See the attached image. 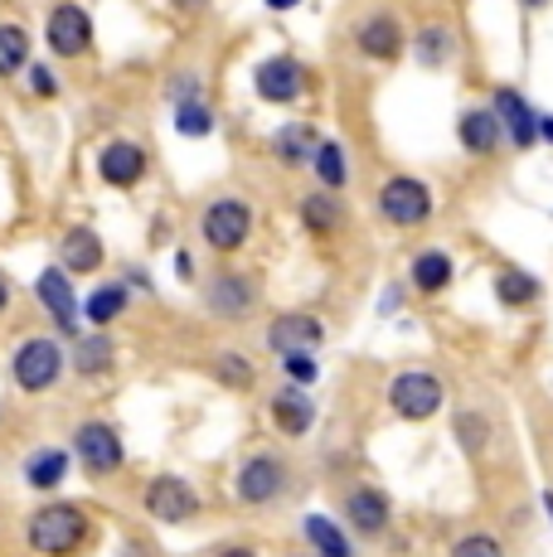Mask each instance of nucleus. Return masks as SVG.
Listing matches in <instances>:
<instances>
[{
	"mask_svg": "<svg viewBox=\"0 0 553 557\" xmlns=\"http://www.w3.org/2000/svg\"><path fill=\"white\" fill-rule=\"evenodd\" d=\"M29 292H35L39 310L54 320L59 335L73 345V339L83 335V296H78V286H73V276L54 262V267H45V272L35 276V286H29Z\"/></svg>",
	"mask_w": 553,
	"mask_h": 557,
	"instance_id": "f8f14e48",
	"label": "nucleus"
},
{
	"mask_svg": "<svg viewBox=\"0 0 553 557\" xmlns=\"http://www.w3.org/2000/svg\"><path fill=\"white\" fill-rule=\"evenodd\" d=\"M456 29L446 25V20H428V25H418V35H413V59L422 63V69H452L456 63Z\"/></svg>",
	"mask_w": 553,
	"mask_h": 557,
	"instance_id": "cd10ccee",
	"label": "nucleus"
},
{
	"mask_svg": "<svg viewBox=\"0 0 553 557\" xmlns=\"http://www.w3.org/2000/svg\"><path fill=\"white\" fill-rule=\"evenodd\" d=\"M73 466L83 470L88 480H112L126 470V442L122 432H116L112 422H102V417H88V422L73 426Z\"/></svg>",
	"mask_w": 553,
	"mask_h": 557,
	"instance_id": "0eeeda50",
	"label": "nucleus"
},
{
	"mask_svg": "<svg viewBox=\"0 0 553 557\" xmlns=\"http://www.w3.org/2000/svg\"><path fill=\"white\" fill-rule=\"evenodd\" d=\"M316 379H321V359L316 355H286L282 359V383H292V388H316Z\"/></svg>",
	"mask_w": 553,
	"mask_h": 557,
	"instance_id": "c9c22d12",
	"label": "nucleus"
},
{
	"mask_svg": "<svg viewBox=\"0 0 553 557\" xmlns=\"http://www.w3.org/2000/svg\"><path fill=\"white\" fill-rule=\"evenodd\" d=\"M214 557H262V553H258V548H248V543H223Z\"/></svg>",
	"mask_w": 553,
	"mask_h": 557,
	"instance_id": "79ce46f5",
	"label": "nucleus"
},
{
	"mask_svg": "<svg viewBox=\"0 0 553 557\" xmlns=\"http://www.w3.org/2000/svg\"><path fill=\"white\" fill-rule=\"evenodd\" d=\"M25 548L35 557H78L98 539V519L78 499H45L25 513Z\"/></svg>",
	"mask_w": 553,
	"mask_h": 557,
	"instance_id": "f257e3e1",
	"label": "nucleus"
},
{
	"mask_svg": "<svg viewBox=\"0 0 553 557\" xmlns=\"http://www.w3.org/2000/svg\"><path fill=\"white\" fill-rule=\"evenodd\" d=\"M122 282L132 286L136 296H156V282H151V272H146V267H136V262H132V267H126V272H122Z\"/></svg>",
	"mask_w": 553,
	"mask_h": 557,
	"instance_id": "58836bf2",
	"label": "nucleus"
},
{
	"mask_svg": "<svg viewBox=\"0 0 553 557\" xmlns=\"http://www.w3.org/2000/svg\"><path fill=\"white\" fill-rule=\"evenodd\" d=\"M59 267L78 282V276H98L102 272V262H108V243L98 238V228H88V223H73V228H63L59 233Z\"/></svg>",
	"mask_w": 553,
	"mask_h": 557,
	"instance_id": "a211bd4d",
	"label": "nucleus"
},
{
	"mask_svg": "<svg viewBox=\"0 0 553 557\" xmlns=\"http://www.w3.org/2000/svg\"><path fill=\"white\" fill-rule=\"evenodd\" d=\"M446 557H505V543L495 533H462V539L446 548Z\"/></svg>",
	"mask_w": 553,
	"mask_h": 557,
	"instance_id": "4c0bfd02",
	"label": "nucleus"
},
{
	"mask_svg": "<svg viewBox=\"0 0 553 557\" xmlns=\"http://www.w3.org/2000/svg\"><path fill=\"white\" fill-rule=\"evenodd\" d=\"M349 39H355V49L365 53L369 63H398L403 49H408L403 15H393V10H365V15L355 20V29H349Z\"/></svg>",
	"mask_w": 553,
	"mask_h": 557,
	"instance_id": "dca6fc26",
	"label": "nucleus"
},
{
	"mask_svg": "<svg viewBox=\"0 0 553 557\" xmlns=\"http://www.w3.org/2000/svg\"><path fill=\"white\" fill-rule=\"evenodd\" d=\"M262 345L268 355L286 359V355H316L325 345V320L316 310H276L262 330Z\"/></svg>",
	"mask_w": 553,
	"mask_h": 557,
	"instance_id": "4468645a",
	"label": "nucleus"
},
{
	"mask_svg": "<svg viewBox=\"0 0 553 557\" xmlns=\"http://www.w3.org/2000/svg\"><path fill=\"white\" fill-rule=\"evenodd\" d=\"M296 223H302L311 238H335V233L349 223V209L340 203V195H331V189H306V195L296 199Z\"/></svg>",
	"mask_w": 553,
	"mask_h": 557,
	"instance_id": "5701e85b",
	"label": "nucleus"
},
{
	"mask_svg": "<svg viewBox=\"0 0 553 557\" xmlns=\"http://www.w3.org/2000/svg\"><path fill=\"white\" fill-rule=\"evenodd\" d=\"M302 543H306L311 557H359L349 529L340 519H331V513H321V509L302 513Z\"/></svg>",
	"mask_w": 553,
	"mask_h": 557,
	"instance_id": "393cba45",
	"label": "nucleus"
},
{
	"mask_svg": "<svg viewBox=\"0 0 553 557\" xmlns=\"http://www.w3.org/2000/svg\"><path fill=\"white\" fill-rule=\"evenodd\" d=\"M491 296L505 310H529V306H539V296H544V282H539L534 272H519V267H500L495 282H491Z\"/></svg>",
	"mask_w": 553,
	"mask_h": 557,
	"instance_id": "c756f323",
	"label": "nucleus"
},
{
	"mask_svg": "<svg viewBox=\"0 0 553 557\" xmlns=\"http://www.w3.org/2000/svg\"><path fill=\"white\" fill-rule=\"evenodd\" d=\"M262 5H268V10H272V15H286V10L306 5V0H262Z\"/></svg>",
	"mask_w": 553,
	"mask_h": 557,
	"instance_id": "a18cd8bd",
	"label": "nucleus"
},
{
	"mask_svg": "<svg viewBox=\"0 0 553 557\" xmlns=\"http://www.w3.org/2000/svg\"><path fill=\"white\" fill-rule=\"evenodd\" d=\"M142 513L151 523H161V529H180V523L205 513V495H199L195 480L175 475V470H161V475H151L142 485Z\"/></svg>",
	"mask_w": 553,
	"mask_h": 557,
	"instance_id": "6e6552de",
	"label": "nucleus"
},
{
	"mask_svg": "<svg viewBox=\"0 0 553 557\" xmlns=\"http://www.w3.org/2000/svg\"><path fill=\"white\" fill-rule=\"evenodd\" d=\"M93 170H98V180L116 195H126V189H136L146 180V170H151V151H146L136 136H108V141L98 146V160H93Z\"/></svg>",
	"mask_w": 553,
	"mask_h": 557,
	"instance_id": "2eb2a0df",
	"label": "nucleus"
},
{
	"mask_svg": "<svg viewBox=\"0 0 553 557\" xmlns=\"http://www.w3.org/2000/svg\"><path fill=\"white\" fill-rule=\"evenodd\" d=\"M199 306H205L214 320H223V325H243V320L258 315L262 282L253 272H243V267L223 262L205 276V286H199Z\"/></svg>",
	"mask_w": 553,
	"mask_h": 557,
	"instance_id": "39448f33",
	"label": "nucleus"
},
{
	"mask_svg": "<svg viewBox=\"0 0 553 557\" xmlns=\"http://www.w3.org/2000/svg\"><path fill=\"white\" fill-rule=\"evenodd\" d=\"M69 369L78 373L83 383H98L116 373V339L108 330H83L78 339L69 345Z\"/></svg>",
	"mask_w": 553,
	"mask_h": 557,
	"instance_id": "aec40b11",
	"label": "nucleus"
},
{
	"mask_svg": "<svg viewBox=\"0 0 553 557\" xmlns=\"http://www.w3.org/2000/svg\"><path fill=\"white\" fill-rule=\"evenodd\" d=\"M10 306H15V286H10V276L0 272V315H5Z\"/></svg>",
	"mask_w": 553,
	"mask_h": 557,
	"instance_id": "c03bdc74",
	"label": "nucleus"
},
{
	"mask_svg": "<svg viewBox=\"0 0 553 557\" xmlns=\"http://www.w3.org/2000/svg\"><path fill=\"white\" fill-rule=\"evenodd\" d=\"M398 301H403V286H389L384 301H379V315H393V310H398Z\"/></svg>",
	"mask_w": 553,
	"mask_h": 557,
	"instance_id": "37998d69",
	"label": "nucleus"
},
{
	"mask_svg": "<svg viewBox=\"0 0 553 557\" xmlns=\"http://www.w3.org/2000/svg\"><path fill=\"white\" fill-rule=\"evenodd\" d=\"M35 63V39L20 20H0V83L25 78V69Z\"/></svg>",
	"mask_w": 553,
	"mask_h": 557,
	"instance_id": "c85d7f7f",
	"label": "nucleus"
},
{
	"mask_svg": "<svg viewBox=\"0 0 553 557\" xmlns=\"http://www.w3.org/2000/svg\"><path fill=\"white\" fill-rule=\"evenodd\" d=\"M340 523H345L355 539H384L393 529L389 490L374 485V480H355V485L345 490V499H340Z\"/></svg>",
	"mask_w": 553,
	"mask_h": 557,
	"instance_id": "ddd939ff",
	"label": "nucleus"
},
{
	"mask_svg": "<svg viewBox=\"0 0 553 557\" xmlns=\"http://www.w3.org/2000/svg\"><path fill=\"white\" fill-rule=\"evenodd\" d=\"M195 228H199V243H205L214 257L229 262L233 252L248 248L253 228H258V209H253V199L233 195V189H223V195L205 199L195 213Z\"/></svg>",
	"mask_w": 553,
	"mask_h": 557,
	"instance_id": "f03ea898",
	"label": "nucleus"
},
{
	"mask_svg": "<svg viewBox=\"0 0 553 557\" xmlns=\"http://www.w3.org/2000/svg\"><path fill=\"white\" fill-rule=\"evenodd\" d=\"M432 209H438V199H432L428 180L408 175V170L389 175L384 185H379V195H374V213L389 223V228H403V233L428 228V223H432Z\"/></svg>",
	"mask_w": 553,
	"mask_h": 557,
	"instance_id": "423d86ee",
	"label": "nucleus"
},
{
	"mask_svg": "<svg viewBox=\"0 0 553 557\" xmlns=\"http://www.w3.org/2000/svg\"><path fill=\"white\" fill-rule=\"evenodd\" d=\"M165 102H170V112L185 107V102H205V73L199 69H175L165 78Z\"/></svg>",
	"mask_w": 553,
	"mask_h": 557,
	"instance_id": "f704fd0d",
	"label": "nucleus"
},
{
	"mask_svg": "<svg viewBox=\"0 0 553 557\" xmlns=\"http://www.w3.org/2000/svg\"><path fill=\"white\" fill-rule=\"evenodd\" d=\"M296 557H311V553H296Z\"/></svg>",
	"mask_w": 553,
	"mask_h": 557,
	"instance_id": "3c124183",
	"label": "nucleus"
},
{
	"mask_svg": "<svg viewBox=\"0 0 553 557\" xmlns=\"http://www.w3.org/2000/svg\"><path fill=\"white\" fill-rule=\"evenodd\" d=\"M539 141L553 146V116H539Z\"/></svg>",
	"mask_w": 553,
	"mask_h": 557,
	"instance_id": "49530a36",
	"label": "nucleus"
},
{
	"mask_svg": "<svg viewBox=\"0 0 553 557\" xmlns=\"http://www.w3.org/2000/svg\"><path fill=\"white\" fill-rule=\"evenodd\" d=\"M93 39H98V25H93V10L83 0H54L45 15V49L54 53L59 63H78L93 53Z\"/></svg>",
	"mask_w": 553,
	"mask_h": 557,
	"instance_id": "9d476101",
	"label": "nucleus"
},
{
	"mask_svg": "<svg viewBox=\"0 0 553 557\" xmlns=\"http://www.w3.org/2000/svg\"><path fill=\"white\" fill-rule=\"evenodd\" d=\"M69 379V349L54 335H25L10 349V383L25 398H45Z\"/></svg>",
	"mask_w": 553,
	"mask_h": 557,
	"instance_id": "20e7f679",
	"label": "nucleus"
},
{
	"mask_svg": "<svg viewBox=\"0 0 553 557\" xmlns=\"http://www.w3.org/2000/svg\"><path fill=\"white\" fill-rule=\"evenodd\" d=\"M0 422H5V407H0Z\"/></svg>",
	"mask_w": 553,
	"mask_h": 557,
	"instance_id": "8fccbe9b",
	"label": "nucleus"
},
{
	"mask_svg": "<svg viewBox=\"0 0 553 557\" xmlns=\"http://www.w3.org/2000/svg\"><path fill=\"white\" fill-rule=\"evenodd\" d=\"M525 10H549V0H519Z\"/></svg>",
	"mask_w": 553,
	"mask_h": 557,
	"instance_id": "de8ad7c7",
	"label": "nucleus"
},
{
	"mask_svg": "<svg viewBox=\"0 0 553 557\" xmlns=\"http://www.w3.org/2000/svg\"><path fill=\"white\" fill-rule=\"evenodd\" d=\"M69 475H73L69 446H35V451L25 456V466H20V480H25L35 495H54V490H63Z\"/></svg>",
	"mask_w": 553,
	"mask_h": 557,
	"instance_id": "4be33fe9",
	"label": "nucleus"
},
{
	"mask_svg": "<svg viewBox=\"0 0 553 557\" xmlns=\"http://www.w3.org/2000/svg\"><path fill=\"white\" fill-rule=\"evenodd\" d=\"M544 513H549V523H553V490H544Z\"/></svg>",
	"mask_w": 553,
	"mask_h": 557,
	"instance_id": "09e8293b",
	"label": "nucleus"
},
{
	"mask_svg": "<svg viewBox=\"0 0 553 557\" xmlns=\"http://www.w3.org/2000/svg\"><path fill=\"white\" fill-rule=\"evenodd\" d=\"M229 495L238 509H272L282 505L286 495H292V460L282 451H248L238 460V470H233L229 480Z\"/></svg>",
	"mask_w": 553,
	"mask_h": 557,
	"instance_id": "7ed1b4c3",
	"label": "nucleus"
},
{
	"mask_svg": "<svg viewBox=\"0 0 553 557\" xmlns=\"http://www.w3.org/2000/svg\"><path fill=\"white\" fill-rule=\"evenodd\" d=\"M306 88H311V73H306V63L296 53H262L253 63V92H258V102L296 107L306 98Z\"/></svg>",
	"mask_w": 553,
	"mask_h": 557,
	"instance_id": "9b49d317",
	"label": "nucleus"
},
{
	"mask_svg": "<svg viewBox=\"0 0 553 557\" xmlns=\"http://www.w3.org/2000/svg\"><path fill=\"white\" fill-rule=\"evenodd\" d=\"M170 5H175V15H205L209 0H170Z\"/></svg>",
	"mask_w": 553,
	"mask_h": 557,
	"instance_id": "a19ab883",
	"label": "nucleus"
},
{
	"mask_svg": "<svg viewBox=\"0 0 553 557\" xmlns=\"http://www.w3.org/2000/svg\"><path fill=\"white\" fill-rule=\"evenodd\" d=\"M25 88L35 92L39 102H54L59 92H63V83H59V73H54V63H45V59H35L25 69Z\"/></svg>",
	"mask_w": 553,
	"mask_h": 557,
	"instance_id": "e433bc0d",
	"label": "nucleus"
},
{
	"mask_svg": "<svg viewBox=\"0 0 553 557\" xmlns=\"http://www.w3.org/2000/svg\"><path fill=\"white\" fill-rule=\"evenodd\" d=\"M452 276H456V262H452V252L446 248H422V252H413V262H408V286L418 296H442L446 286H452Z\"/></svg>",
	"mask_w": 553,
	"mask_h": 557,
	"instance_id": "bb28decb",
	"label": "nucleus"
},
{
	"mask_svg": "<svg viewBox=\"0 0 553 557\" xmlns=\"http://www.w3.org/2000/svg\"><path fill=\"white\" fill-rule=\"evenodd\" d=\"M456 141H462L466 156L491 160L500 146H505V126H500L495 107H466V112L456 116Z\"/></svg>",
	"mask_w": 553,
	"mask_h": 557,
	"instance_id": "412c9836",
	"label": "nucleus"
},
{
	"mask_svg": "<svg viewBox=\"0 0 553 557\" xmlns=\"http://www.w3.org/2000/svg\"><path fill=\"white\" fill-rule=\"evenodd\" d=\"M384 398L398 422H432L446 407V383L432 369H398L389 379Z\"/></svg>",
	"mask_w": 553,
	"mask_h": 557,
	"instance_id": "1a4fd4ad",
	"label": "nucleus"
},
{
	"mask_svg": "<svg viewBox=\"0 0 553 557\" xmlns=\"http://www.w3.org/2000/svg\"><path fill=\"white\" fill-rule=\"evenodd\" d=\"M170 126H175L180 141H209V136L219 132V116H214V107H209V98H205V102L175 107V112H170Z\"/></svg>",
	"mask_w": 553,
	"mask_h": 557,
	"instance_id": "473e14b6",
	"label": "nucleus"
},
{
	"mask_svg": "<svg viewBox=\"0 0 553 557\" xmlns=\"http://www.w3.org/2000/svg\"><path fill=\"white\" fill-rule=\"evenodd\" d=\"M456 442L466 446V456H481L486 442H491V422H486V412H476V407H456Z\"/></svg>",
	"mask_w": 553,
	"mask_h": 557,
	"instance_id": "72a5a7b5",
	"label": "nucleus"
},
{
	"mask_svg": "<svg viewBox=\"0 0 553 557\" xmlns=\"http://www.w3.org/2000/svg\"><path fill=\"white\" fill-rule=\"evenodd\" d=\"M175 276H180V282H199V262H195V252H189V248H175Z\"/></svg>",
	"mask_w": 553,
	"mask_h": 557,
	"instance_id": "ea45409f",
	"label": "nucleus"
},
{
	"mask_svg": "<svg viewBox=\"0 0 553 557\" xmlns=\"http://www.w3.org/2000/svg\"><path fill=\"white\" fill-rule=\"evenodd\" d=\"M491 107H495L500 126H505V146H515V151H534L539 146V112L529 107L525 92L519 88H495Z\"/></svg>",
	"mask_w": 553,
	"mask_h": 557,
	"instance_id": "6ab92c4d",
	"label": "nucleus"
},
{
	"mask_svg": "<svg viewBox=\"0 0 553 557\" xmlns=\"http://www.w3.org/2000/svg\"><path fill=\"white\" fill-rule=\"evenodd\" d=\"M311 175H316V189H349V156H345V141H335V136H321V146H316L311 156Z\"/></svg>",
	"mask_w": 553,
	"mask_h": 557,
	"instance_id": "7c9ffc66",
	"label": "nucleus"
},
{
	"mask_svg": "<svg viewBox=\"0 0 553 557\" xmlns=\"http://www.w3.org/2000/svg\"><path fill=\"white\" fill-rule=\"evenodd\" d=\"M316 146H321V132H316L311 122H286V126H276V132L268 136L272 160H276V165H286V170H306V165H311Z\"/></svg>",
	"mask_w": 553,
	"mask_h": 557,
	"instance_id": "a878e982",
	"label": "nucleus"
},
{
	"mask_svg": "<svg viewBox=\"0 0 553 557\" xmlns=\"http://www.w3.org/2000/svg\"><path fill=\"white\" fill-rule=\"evenodd\" d=\"M136 292L122 282V276H112V282H98L88 296H83V325L88 330H112L116 320L132 310Z\"/></svg>",
	"mask_w": 553,
	"mask_h": 557,
	"instance_id": "b1692460",
	"label": "nucleus"
},
{
	"mask_svg": "<svg viewBox=\"0 0 553 557\" xmlns=\"http://www.w3.org/2000/svg\"><path fill=\"white\" fill-rule=\"evenodd\" d=\"M209 373H214L219 388L229 393H253L258 388V363H253L243 349H219L214 359H209Z\"/></svg>",
	"mask_w": 553,
	"mask_h": 557,
	"instance_id": "2f4dec72",
	"label": "nucleus"
},
{
	"mask_svg": "<svg viewBox=\"0 0 553 557\" xmlns=\"http://www.w3.org/2000/svg\"><path fill=\"white\" fill-rule=\"evenodd\" d=\"M268 422L276 436H286V442H302V436L316 432V422H321V407L306 388H292V383H282V388L268 398Z\"/></svg>",
	"mask_w": 553,
	"mask_h": 557,
	"instance_id": "f3484780",
	"label": "nucleus"
}]
</instances>
